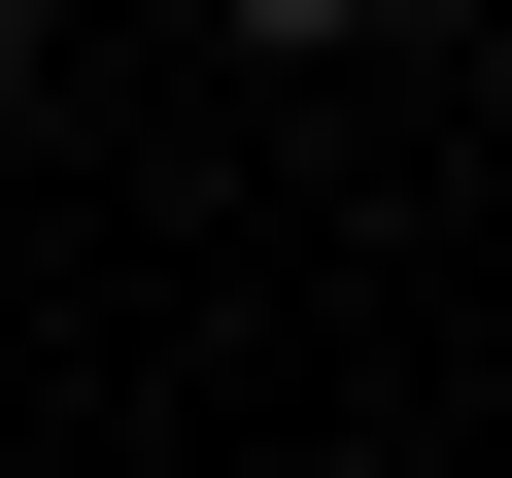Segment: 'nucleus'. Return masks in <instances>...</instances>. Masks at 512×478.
Instances as JSON below:
<instances>
[{"instance_id":"obj_1","label":"nucleus","mask_w":512,"mask_h":478,"mask_svg":"<svg viewBox=\"0 0 512 478\" xmlns=\"http://www.w3.org/2000/svg\"><path fill=\"white\" fill-rule=\"evenodd\" d=\"M239 35H342V0H239Z\"/></svg>"},{"instance_id":"obj_2","label":"nucleus","mask_w":512,"mask_h":478,"mask_svg":"<svg viewBox=\"0 0 512 478\" xmlns=\"http://www.w3.org/2000/svg\"><path fill=\"white\" fill-rule=\"evenodd\" d=\"M0 69H35V0H0Z\"/></svg>"}]
</instances>
